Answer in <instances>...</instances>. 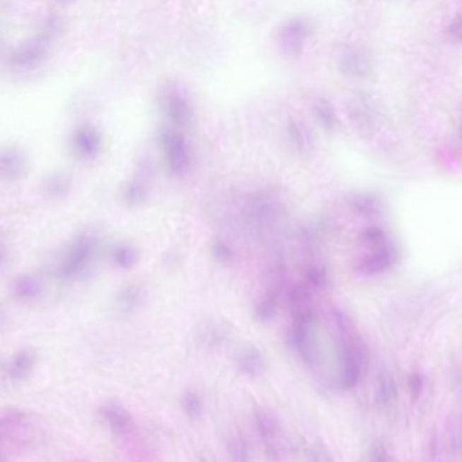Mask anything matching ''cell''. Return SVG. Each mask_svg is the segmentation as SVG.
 I'll use <instances>...</instances> for the list:
<instances>
[{"label":"cell","mask_w":462,"mask_h":462,"mask_svg":"<svg viewBox=\"0 0 462 462\" xmlns=\"http://www.w3.org/2000/svg\"><path fill=\"white\" fill-rule=\"evenodd\" d=\"M99 239L92 231L77 235L61 254L55 272L60 278L71 279L83 274L95 258Z\"/></svg>","instance_id":"obj_1"},{"label":"cell","mask_w":462,"mask_h":462,"mask_svg":"<svg viewBox=\"0 0 462 462\" xmlns=\"http://www.w3.org/2000/svg\"><path fill=\"white\" fill-rule=\"evenodd\" d=\"M341 346V383L345 389H351L360 381L366 362V350L355 330L353 321L339 328Z\"/></svg>","instance_id":"obj_2"},{"label":"cell","mask_w":462,"mask_h":462,"mask_svg":"<svg viewBox=\"0 0 462 462\" xmlns=\"http://www.w3.org/2000/svg\"><path fill=\"white\" fill-rule=\"evenodd\" d=\"M317 321L318 317L311 307L294 311L291 343L299 357L308 366H314L317 360L314 339Z\"/></svg>","instance_id":"obj_3"},{"label":"cell","mask_w":462,"mask_h":462,"mask_svg":"<svg viewBox=\"0 0 462 462\" xmlns=\"http://www.w3.org/2000/svg\"><path fill=\"white\" fill-rule=\"evenodd\" d=\"M37 426L27 415L15 411L6 413L1 418L2 444L6 442L14 448H32L41 437Z\"/></svg>","instance_id":"obj_4"},{"label":"cell","mask_w":462,"mask_h":462,"mask_svg":"<svg viewBox=\"0 0 462 462\" xmlns=\"http://www.w3.org/2000/svg\"><path fill=\"white\" fill-rule=\"evenodd\" d=\"M57 34V23L51 20L40 34L20 45L12 54L11 63L13 66L19 69H31L37 66L47 57L50 43Z\"/></svg>","instance_id":"obj_5"},{"label":"cell","mask_w":462,"mask_h":462,"mask_svg":"<svg viewBox=\"0 0 462 462\" xmlns=\"http://www.w3.org/2000/svg\"><path fill=\"white\" fill-rule=\"evenodd\" d=\"M159 107L165 118L172 126L187 128L193 122L194 112L186 94L177 84L162 88L159 96Z\"/></svg>","instance_id":"obj_6"},{"label":"cell","mask_w":462,"mask_h":462,"mask_svg":"<svg viewBox=\"0 0 462 462\" xmlns=\"http://www.w3.org/2000/svg\"><path fill=\"white\" fill-rule=\"evenodd\" d=\"M161 145L169 172L181 177L186 172L190 156L186 139L177 129H167L161 133Z\"/></svg>","instance_id":"obj_7"},{"label":"cell","mask_w":462,"mask_h":462,"mask_svg":"<svg viewBox=\"0 0 462 462\" xmlns=\"http://www.w3.org/2000/svg\"><path fill=\"white\" fill-rule=\"evenodd\" d=\"M310 34L308 23L304 19L292 18L280 28L278 42L280 50L290 57H298Z\"/></svg>","instance_id":"obj_8"},{"label":"cell","mask_w":462,"mask_h":462,"mask_svg":"<svg viewBox=\"0 0 462 462\" xmlns=\"http://www.w3.org/2000/svg\"><path fill=\"white\" fill-rule=\"evenodd\" d=\"M29 162L23 149L16 146H8L0 155V171L6 181H18L27 177Z\"/></svg>","instance_id":"obj_9"},{"label":"cell","mask_w":462,"mask_h":462,"mask_svg":"<svg viewBox=\"0 0 462 462\" xmlns=\"http://www.w3.org/2000/svg\"><path fill=\"white\" fill-rule=\"evenodd\" d=\"M74 154L81 159H93L102 149V136L95 126L86 124L74 131L71 138Z\"/></svg>","instance_id":"obj_10"},{"label":"cell","mask_w":462,"mask_h":462,"mask_svg":"<svg viewBox=\"0 0 462 462\" xmlns=\"http://www.w3.org/2000/svg\"><path fill=\"white\" fill-rule=\"evenodd\" d=\"M100 415L109 426L113 434L124 437L133 430V419L122 405L117 402H108L100 406Z\"/></svg>","instance_id":"obj_11"},{"label":"cell","mask_w":462,"mask_h":462,"mask_svg":"<svg viewBox=\"0 0 462 462\" xmlns=\"http://www.w3.org/2000/svg\"><path fill=\"white\" fill-rule=\"evenodd\" d=\"M256 425L269 455H278V441L281 429L276 419L266 410L259 409L256 412Z\"/></svg>","instance_id":"obj_12"},{"label":"cell","mask_w":462,"mask_h":462,"mask_svg":"<svg viewBox=\"0 0 462 462\" xmlns=\"http://www.w3.org/2000/svg\"><path fill=\"white\" fill-rule=\"evenodd\" d=\"M149 292L144 286L128 285L124 286L116 296V302L124 312H133L140 310L148 302Z\"/></svg>","instance_id":"obj_13"},{"label":"cell","mask_w":462,"mask_h":462,"mask_svg":"<svg viewBox=\"0 0 462 462\" xmlns=\"http://www.w3.org/2000/svg\"><path fill=\"white\" fill-rule=\"evenodd\" d=\"M11 292L16 300L31 304L42 298L44 286L35 276L23 275L13 282Z\"/></svg>","instance_id":"obj_14"},{"label":"cell","mask_w":462,"mask_h":462,"mask_svg":"<svg viewBox=\"0 0 462 462\" xmlns=\"http://www.w3.org/2000/svg\"><path fill=\"white\" fill-rule=\"evenodd\" d=\"M35 353L30 349L19 350L8 361L6 375L13 382H21L30 375L35 364Z\"/></svg>","instance_id":"obj_15"},{"label":"cell","mask_w":462,"mask_h":462,"mask_svg":"<svg viewBox=\"0 0 462 462\" xmlns=\"http://www.w3.org/2000/svg\"><path fill=\"white\" fill-rule=\"evenodd\" d=\"M283 278L278 276L275 283L270 286L265 296L258 302L255 308L256 318L262 323H268L276 316L278 311L280 294H281Z\"/></svg>","instance_id":"obj_16"},{"label":"cell","mask_w":462,"mask_h":462,"mask_svg":"<svg viewBox=\"0 0 462 462\" xmlns=\"http://www.w3.org/2000/svg\"><path fill=\"white\" fill-rule=\"evenodd\" d=\"M237 365L244 375L256 377L263 373L265 361L263 355L256 346L247 345L237 353Z\"/></svg>","instance_id":"obj_17"},{"label":"cell","mask_w":462,"mask_h":462,"mask_svg":"<svg viewBox=\"0 0 462 462\" xmlns=\"http://www.w3.org/2000/svg\"><path fill=\"white\" fill-rule=\"evenodd\" d=\"M71 178L63 172H54L48 174L42 184L45 195L52 199H64L70 194Z\"/></svg>","instance_id":"obj_18"},{"label":"cell","mask_w":462,"mask_h":462,"mask_svg":"<svg viewBox=\"0 0 462 462\" xmlns=\"http://www.w3.org/2000/svg\"><path fill=\"white\" fill-rule=\"evenodd\" d=\"M390 262L391 260L389 253L386 250L381 249L361 260L357 268L363 274L374 275L389 268Z\"/></svg>","instance_id":"obj_19"},{"label":"cell","mask_w":462,"mask_h":462,"mask_svg":"<svg viewBox=\"0 0 462 462\" xmlns=\"http://www.w3.org/2000/svg\"><path fill=\"white\" fill-rule=\"evenodd\" d=\"M148 197V188L144 182L139 179H133L123 188V199L131 206L142 203Z\"/></svg>","instance_id":"obj_20"},{"label":"cell","mask_w":462,"mask_h":462,"mask_svg":"<svg viewBox=\"0 0 462 462\" xmlns=\"http://www.w3.org/2000/svg\"><path fill=\"white\" fill-rule=\"evenodd\" d=\"M289 301L294 311L310 307L312 302V288L307 284H296L291 288L288 295Z\"/></svg>","instance_id":"obj_21"},{"label":"cell","mask_w":462,"mask_h":462,"mask_svg":"<svg viewBox=\"0 0 462 462\" xmlns=\"http://www.w3.org/2000/svg\"><path fill=\"white\" fill-rule=\"evenodd\" d=\"M138 254L136 249L129 245H120L114 249L113 260L120 268L129 269L138 262Z\"/></svg>","instance_id":"obj_22"},{"label":"cell","mask_w":462,"mask_h":462,"mask_svg":"<svg viewBox=\"0 0 462 462\" xmlns=\"http://www.w3.org/2000/svg\"><path fill=\"white\" fill-rule=\"evenodd\" d=\"M305 284L315 290H324L328 285V274L326 269L321 266H312L305 270Z\"/></svg>","instance_id":"obj_23"},{"label":"cell","mask_w":462,"mask_h":462,"mask_svg":"<svg viewBox=\"0 0 462 462\" xmlns=\"http://www.w3.org/2000/svg\"><path fill=\"white\" fill-rule=\"evenodd\" d=\"M182 406L189 417L193 420L201 418L203 415V405L196 393L186 391L182 396Z\"/></svg>","instance_id":"obj_24"},{"label":"cell","mask_w":462,"mask_h":462,"mask_svg":"<svg viewBox=\"0 0 462 462\" xmlns=\"http://www.w3.org/2000/svg\"><path fill=\"white\" fill-rule=\"evenodd\" d=\"M369 61L365 55L360 53H353L347 58L343 63V69L347 73L353 74H366L369 71Z\"/></svg>","instance_id":"obj_25"},{"label":"cell","mask_w":462,"mask_h":462,"mask_svg":"<svg viewBox=\"0 0 462 462\" xmlns=\"http://www.w3.org/2000/svg\"><path fill=\"white\" fill-rule=\"evenodd\" d=\"M315 116L324 128L327 129H334L336 125V115H335L334 109L331 106L330 103L327 102H320L314 107Z\"/></svg>","instance_id":"obj_26"},{"label":"cell","mask_w":462,"mask_h":462,"mask_svg":"<svg viewBox=\"0 0 462 462\" xmlns=\"http://www.w3.org/2000/svg\"><path fill=\"white\" fill-rule=\"evenodd\" d=\"M288 130L289 136H290L296 148L300 149V150L307 149V133H305L304 129L297 122H291L288 124Z\"/></svg>","instance_id":"obj_27"},{"label":"cell","mask_w":462,"mask_h":462,"mask_svg":"<svg viewBox=\"0 0 462 462\" xmlns=\"http://www.w3.org/2000/svg\"><path fill=\"white\" fill-rule=\"evenodd\" d=\"M211 252H213L214 258L220 262L227 263L233 259L232 250L223 242H214L211 247Z\"/></svg>","instance_id":"obj_28"},{"label":"cell","mask_w":462,"mask_h":462,"mask_svg":"<svg viewBox=\"0 0 462 462\" xmlns=\"http://www.w3.org/2000/svg\"><path fill=\"white\" fill-rule=\"evenodd\" d=\"M447 35L451 41L461 43L462 42V13L455 16L447 27Z\"/></svg>","instance_id":"obj_29"},{"label":"cell","mask_w":462,"mask_h":462,"mask_svg":"<svg viewBox=\"0 0 462 462\" xmlns=\"http://www.w3.org/2000/svg\"><path fill=\"white\" fill-rule=\"evenodd\" d=\"M231 455L236 461H247L249 451H247V445L242 439H235L230 445Z\"/></svg>","instance_id":"obj_30"},{"label":"cell","mask_w":462,"mask_h":462,"mask_svg":"<svg viewBox=\"0 0 462 462\" xmlns=\"http://www.w3.org/2000/svg\"><path fill=\"white\" fill-rule=\"evenodd\" d=\"M371 456L373 457V460L376 461H381V460H385V452L382 450V448L379 447H375L373 449L372 454H371Z\"/></svg>","instance_id":"obj_31"},{"label":"cell","mask_w":462,"mask_h":462,"mask_svg":"<svg viewBox=\"0 0 462 462\" xmlns=\"http://www.w3.org/2000/svg\"><path fill=\"white\" fill-rule=\"evenodd\" d=\"M57 1L65 3V2H69L71 1V0H57Z\"/></svg>","instance_id":"obj_32"}]
</instances>
